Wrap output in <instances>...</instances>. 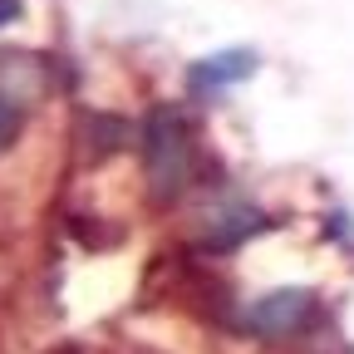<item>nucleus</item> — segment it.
<instances>
[{
    "label": "nucleus",
    "mask_w": 354,
    "mask_h": 354,
    "mask_svg": "<svg viewBox=\"0 0 354 354\" xmlns=\"http://www.w3.org/2000/svg\"><path fill=\"white\" fill-rule=\"evenodd\" d=\"M143 153H148V177H153V192L172 197L177 187L187 183V167H192V148H187V128L172 109H153L143 123Z\"/></svg>",
    "instance_id": "nucleus-1"
},
{
    "label": "nucleus",
    "mask_w": 354,
    "mask_h": 354,
    "mask_svg": "<svg viewBox=\"0 0 354 354\" xmlns=\"http://www.w3.org/2000/svg\"><path fill=\"white\" fill-rule=\"evenodd\" d=\"M310 315V290L290 286V290H271V295H261L251 310H246V325L256 335H290L300 330Z\"/></svg>",
    "instance_id": "nucleus-2"
},
{
    "label": "nucleus",
    "mask_w": 354,
    "mask_h": 354,
    "mask_svg": "<svg viewBox=\"0 0 354 354\" xmlns=\"http://www.w3.org/2000/svg\"><path fill=\"white\" fill-rule=\"evenodd\" d=\"M261 69V55L256 50H221V55H207L187 69V84H192V94H216V88H227V84H241Z\"/></svg>",
    "instance_id": "nucleus-3"
},
{
    "label": "nucleus",
    "mask_w": 354,
    "mask_h": 354,
    "mask_svg": "<svg viewBox=\"0 0 354 354\" xmlns=\"http://www.w3.org/2000/svg\"><path fill=\"white\" fill-rule=\"evenodd\" d=\"M15 133H20V109H15V99L0 94V148L15 143Z\"/></svg>",
    "instance_id": "nucleus-4"
},
{
    "label": "nucleus",
    "mask_w": 354,
    "mask_h": 354,
    "mask_svg": "<svg viewBox=\"0 0 354 354\" xmlns=\"http://www.w3.org/2000/svg\"><path fill=\"white\" fill-rule=\"evenodd\" d=\"M20 20V0H0V25H10Z\"/></svg>",
    "instance_id": "nucleus-5"
}]
</instances>
